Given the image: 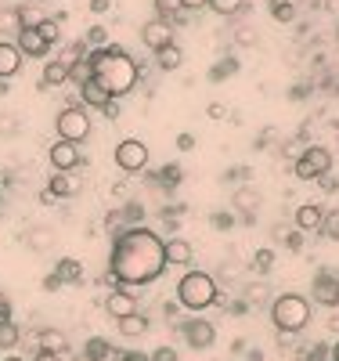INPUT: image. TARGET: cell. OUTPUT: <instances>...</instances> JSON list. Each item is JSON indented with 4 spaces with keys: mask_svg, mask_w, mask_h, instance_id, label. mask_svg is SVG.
Listing matches in <instances>:
<instances>
[{
    "mask_svg": "<svg viewBox=\"0 0 339 361\" xmlns=\"http://www.w3.org/2000/svg\"><path fill=\"white\" fill-rule=\"evenodd\" d=\"M109 271L116 286H152L166 271L163 238L152 228H127L112 238Z\"/></svg>",
    "mask_w": 339,
    "mask_h": 361,
    "instance_id": "1",
    "label": "cell"
},
{
    "mask_svg": "<svg viewBox=\"0 0 339 361\" xmlns=\"http://www.w3.org/2000/svg\"><path fill=\"white\" fill-rule=\"evenodd\" d=\"M90 58V69H94V80L109 90L112 98H123V94H130V90L137 87L141 80V69L137 62L123 51L119 44H105V47H94L87 54Z\"/></svg>",
    "mask_w": 339,
    "mask_h": 361,
    "instance_id": "2",
    "label": "cell"
},
{
    "mask_svg": "<svg viewBox=\"0 0 339 361\" xmlns=\"http://www.w3.org/2000/svg\"><path fill=\"white\" fill-rule=\"evenodd\" d=\"M221 300V286L213 275L206 271H184L180 282H177V304L188 307V311H206L209 304Z\"/></svg>",
    "mask_w": 339,
    "mask_h": 361,
    "instance_id": "3",
    "label": "cell"
},
{
    "mask_svg": "<svg viewBox=\"0 0 339 361\" xmlns=\"http://www.w3.org/2000/svg\"><path fill=\"white\" fill-rule=\"evenodd\" d=\"M271 322L278 333H300V329H307V322H311V304L300 296V293H282L271 300Z\"/></svg>",
    "mask_w": 339,
    "mask_h": 361,
    "instance_id": "4",
    "label": "cell"
},
{
    "mask_svg": "<svg viewBox=\"0 0 339 361\" xmlns=\"http://www.w3.org/2000/svg\"><path fill=\"white\" fill-rule=\"evenodd\" d=\"M54 130H58V137L83 145V141L90 137V116H87V109L76 105V102L66 105V109L58 112V119H54Z\"/></svg>",
    "mask_w": 339,
    "mask_h": 361,
    "instance_id": "5",
    "label": "cell"
},
{
    "mask_svg": "<svg viewBox=\"0 0 339 361\" xmlns=\"http://www.w3.org/2000/svg\"><path fill=\"white\" fill-rule=\"evenodd\" d=\"M332 170V152L325 145H307L303 148V156L292 163V173L300 177V180H318L321 173H328Z\"/></svg>",
    "mask_w": 339,
    "mask_h": 361,
    "instance_id": "6",
    "label": "cell"
},
{
    "mask_svg": "<svg viewBox=\"0 0 339 361\" xmlns=\"http://www.w3.org/2000/svg\"><path fill=\"white\" fill-rule=\"evenodd\" d=\"M116 166L123 173H141L148 166V145L141 137H123L116 145Z\"/></svg>",
    "mask_w": 339,
    "mask_h": 361,
    "instance_id": "7",
    "label": "cell"
},
{
    "mask_svg": "<svg viewBox=\"0 0 339 361\" xmlns=\"http://www.w3.org/2000/svg\"><path fill=\"white\" fill-rule=\"evenodd\" d=\"M180 336L192 350H209L213 340H217V329H213V322H206V318H188V322H180Z\"/></svg>",
    "mask_w": 339,
    "mask_h": 361,
    "instance_id": "8",
    "label": "cell"
},
{
    "mask_svg": "<svg viewBox=\"0 0 339 361\" xmlns=\"http://www.w3.org/2000/svg\"><path fill=\"white\" fill-rule=\"evenodd\" d=\"M311 296H314V304H321V307H339V275H332V271H318V279L311 282Z\"/></svg>",
    "mask_w": 339,
    "mask_h": 361,
    "instance_id": "9",
    "label": "cell"
},
{
    "mask_svg": "<svg viewBox=\"0 0 339 361\" xmlns=\"http://www.w3.org/2000/svg\"><path fill=\"white\" fill-rule=\"evenodd\" d=\"M47 159H51V166L54 170H76L80 166V145L76 141H66V137H58L51 148H47Z\"/></svg>",
    "mask_w": 339,
    "mask_h": 361,
    "instance_id": "10",
    "label": "cell"
},
{
    "mask_svg": "<svg viewBox=\"0 0 339 361\" xmlns=\"http://www.w3.org/2000/svg\"><path fill=\"white\" fill-rule=\"evenodd\" d=\"M141 44H144L148 51H159V47L173 44V25H170L166 18H152V22H144V25H141Z\"/></svg>",
    "mask_w": 339,
    "mask_h": 361,
    "instance_id": "11",
    "label": "cell"
},
{
    "mask_svg": "<svg viewBox=\"0 0 339 361\" xmlns=\"http://www.w3.org/2000/svg\"><path fill=\"white\" fill-rule=\"evenodd\" d=\"M15 44L25 58H47V51H51V44L40 37V29H29V25H22L15 33Z\"/></svg>",
    "mask_w": 339,
    "mask_h": 361,
    "instance_id": "12",
    "label": "cell"
},
{
    "mask_svg": "<svg viewBox=\"0 0 339 361\" xmlns=\"http://www.w3.org/2000/svg\"><path fill=\"white\" fill-rule=\"evenodd\" d=\"M22 51L15 40H0V80H11L18 69H22Z\"/></svg>",
    "mask_w": 339,
    "mask_h": 361,
    "instance_id": "13",
    "label": "cell"
},
{
    "mask_svg": "<svg viewBox=\"0 0 339 361\" xmlns=\"http://www.w3.org/2000/svg\"><path fill=\"white\" fill-rule=\"evenodd\" d=\"M163 253H166V267H188L192 264V243H184L177 235L163 243Z\"/></svg>",
    "mask_w": 339,
    "mask_h": 361,
    "instance_id": "14",
    "label": "cell"
},
{
    "mask_svg": "<svg viewBox=\"0 0 339 361\" xmlns=\"http://www.w3.org/2000/svg\"><path fill=\"white\" fill-rule=\"evenodd\" d=\"M321 221H325V209H321V206H314V202H307V206H300V209H296L292 228H300L303 235H307V231H321Z\"/></svg>",
    "mask_w": 339,
    "mask_h": 361,
    "instance_id": "15",
    "label": "cell"
},
{
    "mask_svg": "<svg viewBox=\"0 0 339 361\" xmlns=\"http://www.w3.org/2000/svg\"><path fill=\"white\" fill-rule=\"evenodd\" d=\"M105 311H109L112 318H127V314H134V311H137L134 293H127V289H112V293L105 296Z\"/></svg>",
    "mask_w": 339,
    "mask_h": 361,
    "instance_id": "16",
    "label": "cell"
},
{
    "mask_svg": "<svg viewBox=\"0 0 339 361\" xmlns=\"http://www.w3.org/2000/svg\"><path fill=\"white\" fill-rule=\"evenodd\" d=\"M217 286H228V289H235V286H242V279H245V264L242 260H235V257H228V260H221V267H217Z\"/></svg>",
    "mask_w": 339,
    "mask_h": 361,
    "instance_id": "17",
    "label": "cell"
},
{
    "mask_svg": "<svg viewBox=\"0 0 339 361\" xmlns=\"http://www.w3.org/2000/svg\"><path fill=\"white\" fill-rule=\"evenodd\" d=\"M109 98H112V94H109V90H105L98 80H87V83L80 87V102H83V105H90V109H105V105H109Z\"/></svg>",
    "mask_w": 339,
    "mask_h": 361,
    "instance_id": "18",
    "label": "cell"
},
{
    "mask_svg": "<svg viewBox=\"0 0 339 361\" xmlns=\"http://www.w3.org/2000/svg\"><path fill=\"white\" fill-rule=\"evenodd\" d=\"M116 325H119V336H127V340H137V336L148 333V318L141 311H134L127 318H116Z\"/></svg>",
    "mask_w": 339,
    "mask_h": 361,
    "instance_id": "19",
    "label": "cell"
},
{
    "mask_svg": "<svg viewBox=\"0 0 339 361\" xmlns=\"http://www.w3.org/2000/svg\"><path fill=\"white\" fill-rule=\"evenodd\" d=\"M76 180L69 177V170H54V177L47 180V192L54 195V199H69V195H76Z\"/></svg>",
    "mask_w": 339,
    "mask_h": 361,
    "instance_id": "20",
    "label": "cell"
},
{
    "mask_svg": "<svg viewBox=\"0 0 339 361\" xmlns=\"http://www.w3.org/2000/svg\"><path fill=\"white\" fill-rule=\"evenodd\" d=\"M156 66H159L163 73H173V69H180V66H184V51H180L177 44H166V47H159V51H156Z\"/></svg>",
    "mask_w": 339,
    "mask_h": 361,
    "instance_id": "21",
    "label": "cell"
},
{
    "mask_svg": "<svg viewBox=\"0 0 339 361\" xmlns=\"http://www.w3.org/2000/svg\"><path fill=\"white\" fill-rule=\"evenodd\" d=\"M37 343H40V350H54V354H66V350H69L66 333H58V329H40Z\"/></svg>",
    "mask_w": 339,
    "mask_h": 361,
    "instance_id": "22",
    "label": "cell"
},
{
    "mask_svg": "<svg viewBox=\"0 0 339 361\" xmlns=\"http://www.w3.org/2000/svg\"><path fill=\"white\" fill-rule=\"evenodd\" d=\"M25 246H29V250H37V253H40V250H51V246H54V231L44 228V224L29 228V231H25Z\"/></svg>",
    "mask_w": 339,
    "mask_h": 361,
    "instance_id": "23",
    "label": "cell"
},
{
    "mask_svg": "<svg viewBox=\"0 0 339 361\" xmlns=\"http://www.w3.org/2000/svg\"><path fill=\"white\" fill-rule=\"evenodd\" d=\"M40 83H44V87H61V83H69V66L61 62V58H58V62H47Z\"/></svg>",
    "mask_w": 339,
    "mask_h": 361,
    "instance_id": "24",
    "label": "cell"
},
{
    "mask_svg": "<svg viewBox=\"0 0 339 361\" xmlns=\"http://www.w3.org/2000/svg\"><path fill=\"white\" fill-rule=\"evenodd\" d=\"M54 271H58V279H61V282H73V286H76V282H83V264H80V260H73V257H61Z\"/></svg>",
    "mask_w": 339,
    "mask_h": 361,
    "instance_id": "25",
    "label": "cell"
},
{
    "mask_svg": "<svg viewBox=\"0 0 339 361\" xmlns=\"http://www.w3.org/2000/svg\"><path fill=\"white\" fill-rule=\"evenodd\" d=\"M245 304H249V311L253 307H271V289L264 282H249L245 286Z\"/></svg>",
    "mask_w": 339,
    "mask_h": 361,
    "instance_id": "26",
    "label": "cell"
},
{
    "mask_svg": "<svg viewBox=\"0 0 339 361\" xmlns=\"http://www.w3.org/2000/svg\"><path fill=\"white\" fill-rule=\"evenodd\" d=\"M18 29H22V22H18V8H0V37L11 40Z\"/></svg>",
    "mask_w": 339,
    "mask_h": 361,
    "instance_id": "27",
    "label": "cell"
},
{
    "mask_svg": "<svg viewBox=\"0 0 339 361\" xmlns=\"http://www.w3.org/2000/svg\"><path fill=\"white\" fill-rule=\"evenodd\" d=\"M87 80H94V69H90V58H76V62L69 66V83L83 87Z\"/></svg>",
    "mask_w": 339,
    "mask_h": 361,
    "instance_id": "28",
    "label": "cell"
},
{
    "mask_svg": "<svg viewBox=\"0 0 339 361\" xmlns=\"http://www.w3.org/2000/svg\"><path fill=\"white\" fill-rule=\"evenodd\" d=\"M22 343V333L15 322H0V350H15Z\"/></svg>",
    "mask_w": 339,
    "mask_h": 361,
    "instance_id": "29",
    "label": "cell"
},
{
    "mask_svg": "<svg viewBox=\"0 0 339 361\" xmlns=\"http://www.w3.org/2000/svg\"><path fill=\"white\" fill-rule=\"evenodd\" d=\"M209 11H217L224 18H235L245 11V0H209Z\"/></svg>",
    "mask_w": 339,
    "mask_h": 361,
    "instance_id": "30",
    "label": "cell"
},
{
    "mask_svg": "<svg viewBox=\"0 0 339 361\" xmlns=\"http://www.w3.org/2000/svg\"><path fill=\"white\" fill-rule=\"evenodd\" d=\"M44 18H47V11H44V8H37V4H22V8H18V22H22V25H29V29H37Z\"/></svg>",
    "mask_w": 339,
    "mask_h": 361,
    "instance_id": "31",
    "label": "cell"
},
{
    "mask_svg": "<svg viewBox=\"0 0 339 361\" xmlns=\"http://www.w3.org/2000/svg\"><path fill=\"white\" fill-rule=\"evenodd\" d=\"M271 15H274V22H292L296 18V4L292 0H271Z\"/></svg>",
    "mask_w": 339,
    "mask_h": 361,
    "instance_id": "32",
    "label": "cell"
},
{
    "mask_svg": "<svg viewBox=\"0 0 339 361\" xmlns=\"http://www.w3.org/2000/svg\"><path fill=\"white\" fill-rule=\"evenodd\" d=\"M37 29H40V37H44L47 44H58V37H61V18H44Z\"/></svg>",
    "mask_w": 339,
    "mask_h": 361,
    "instance_id": "33",
    "label": "cell"
},
{
    "mask_svg": "<svg viewBox=\"0 0 339 361\" xmlns=\"http://www.w3.org/2000/svg\"><path fill=\"white\" fill-rule=\"evenodd\" d=\"M321 231L332 238V243H339V209H332V214H325L321 221Z\"/></svg>",
    "mask_w": 339,
    "mask_h": 361,
    "instance_id": "34",
    "label": "cell"
},
{
    "mask_svg": "<svg viewBox=\"0 0 339 361\" xmlns=\"http://www.w3.org/2000/svg\"><path fill=\"white\" fill-rule=\"evenodd\" d=\"M83 40H87L90 47H105V44H109V33H105V25H90Z\"/></svg>",
    "mask_w": 339,
    "mask_h": 361,
    "instance_id": "35",
    "label": "cell"
},
{
    "mask_svg": "<svg viewBox=\"0 0 339 361\" xmlns=\"http://www.w3.org/2000/svg\"><path fill=\"white\" fill-rule=\"evenodd\" d=\"M235 202H238L242 209H257V206H260V195H257L253 188H242V192L235 195Z\"/></svg>",
    "mask_w": 339,
    "mask_h": 361,
    "instance_id": "36",
    "label": "cell"
},
{
    "mask_svg": "<svg viewBox=\"0 0 339 361\" xmlns=\"http://www.w3.org/2000/svg\"><path fill=\"white\" fill-rule=\"evenodd\" d=\"M271 264H274V253L271 250H257V257L249 260L253 271H271Z\"/></svg>",
    "mask_w": 339,
    "mask_h": 361,
    "instance_id": "37",
    "label": "cell"
},
{
    "mask_svg": "<svg viewBox=\"0 0 339 361\" xmlns=\"http://www.w3.org/2000/svg\"><path fill=\"white\" fill-rule=\"evenodd\" d=\"M213 228L231 231V228H235V214H231V209H217V214H213Z\"/></svg>",
    "mask_w": 339,
    "mask_h": 361,
    "instance_id": "38",
    "label": "cell"
},
{
    "mask_svg": "<svg viewBox=\"0 0 339 361\" xmlns=\"http://www.w3.org/2000/svg\"><path fill=\"white\" fill-rule=\"evenodd\" d=\"M18 119L15 116H8V112H0V137H11V134H18Z\"/></svg>",
    "mask_w": 339,
    "mask_h": 361,
    "instance_id": "39",
    "label": "cell"
},
{
    "mask_svg": "<svg viewBox=\"0 0 339 361\" xmlns=\"http://www.w3.org/2000/svg\"><path fill=\"white\" fill-rule=\"evenodd\" d=\"M123 224H127V214H119V209H112V214L105 217V228H109L112 235H119V231H127V228H123Z\"/></svg>",
    "mask_w": 339,
    "mask_h": 361,
    "instance_id": "40",
    "label": "cell"
},
{
    "mask_svg": "<svg viewBox=\"0 0 339 361\" xmlns=\"http://www.w3.org/2000/svg\"><path fill=\"white\" fill-rule=\"evenodd\" d=\"M235 69H238V62H235V58H228V62H224V66H213V73H209V80H213V83H221V80H224L228 73H235Z\"/></svg>",
    "mask_w": 339,
    "mask_h": 361,
    "instance_id": "41",
    "label": "cell"
},
{
    "mask_svg": "<svg viewBox=\"0 0 339 361\" xmlns=\"http://www.w3.org/2000/svg\"><path fill=\"white\" fill-rule=\"evenodd\" d=\"M303 148H307V145H303V141H296V137H292V141H285V145H282V156H289V159H292V163H296V159H300V156H303Z\"/></svg>",
    "mask_w": 339,
    "mask_h": 361,
    "instance_id": "42",
    "label": "cell"
},
{
    "mask_svg": "<svg viewBox=\"0 0 339 361\" xmlns=\"http://www.w3.org/2000/svg\"><path fill=\"white\" fill-rule=\"evenodd\" d=\"M156 11L159 18H170L173 11H180V0H156Z\"/></svg>",
    "mask_w": 339,
    "mask_h": 361,
    "instance_id": "43",
    "label": "cell"
},
{
    "mask_svg": "<svg viewBox=\"0 0 339 361\" xmlns=\"http://www.w3.org/2000/svg\"><path fill=\"white\" fill-rule=\"evenodd\" d=\"M235 40H238V44H257V33H253L249 25H238V29H235Z\"/></svg>",
    "mask_w": 339,
    "mask_h": 361,
    "instance_id": "44",
    "label": "cell"
},
{
    "mask_svg": "<svg viewBox=\"0 0 339 361\" xmlns=\"http://www.w3.org/2000/svg\"><path fill=\"white\" fill-rule=\"evenodd\" d=\"M152 361H180V357H177V350H173V347H159L156 354H152Z\"/></svg>",
    "mask_w": 339,
    "mask_h": 361,
    "instance_id": "45",
    "label": "cell"
},
{
    "mask_svg": "<svg viewBox=\"0 0 339 361\" xmlns=\"http://www.w3.org/2000/svg\"><path fill=\"white\" fill-rule=\"evenodd\" d=\"M318 185H321L325 192H335V188H339V177H332V170H328V173L318 177Z\"/></svg>",
    "mask_w": 339,
    "mask_h": 361,
    "instance_id": "46",
    "label": "cell"
},
{
    "mask_svg": "<svg viewBox=\"0 0 339 361\" xmlns=\"http://www.w3.org/2000/svg\"><path fill=\"white\" fill-rule=\"evenodd\" d=\"M180 8L195 15V11H202V8H209V0H180Z\"/></svg>",
    "mask_w": 339,
    "mask_h": 361,
    "instance_id": "47",
    "label": "cell"
},
{
    "mask_svg": "<svg viewBox=\"0 0 339 361\" xmlns=\"http://www.w3.org/2000/svg\"><path fill=\"white\" fill-rule=\"evenodd\" d=\"M61 286H66V282L58 279V271H51V275L44 279V289H47V293H54V289H61Z\"/></svg>",
    "mask_w": 339,
    "mask_h": 361,
    "instance_id": "48",
    "label": "cell"
},
{
    "mask_svg": "<svg viewBox=\"0 0 339 361\" xmlns=\"http://www.w3.org/2000/svg\"><path fill=\"white\" fill-rule=\"evenodd\" d=\"M177 148H180V152H188V148H195V137L192 134H177Z\"/></svg>",
    "mask_w": 339,
    "mask_h": 361,
    "instance_id": "49",
    "label": "cell"
},
{
    "mask_svg": "<svg viewBox=\"0 0 339 361\" xmlns=\"http://www.w3.org/2000/svg\"><path fill=\"white\" fill-rule=\"evenodd\" d=\"M285 246H289V250H300V246H303V231H300V228L285 238Z\"/></svg>",
    "mask_w": 339,
    "mask_h": 361,
    "instance_id": "50",
    "label": "cell"
},
{
    "mask_svg": "<svg viewBox=\"0 0 339 361\" xmlns=\"http://www.w3.org/2000/svg\"><path fill=\"white\" fill-rule=\"evenodd\" d=\"M101 112H105V119H119V102H116V98H109V105H105Z\"/></svg>",
    "mask_w": 339,
    "mask_h": 361,
    "instance_id": "51",
    "label": "cell"
},
{
    "mask_svg": "<svg viewBox=\"0 0 339 361\" xmlns=\"http://www.w3.org/2000/svg\"><path fill=\"white\" fill-rule=\"evenodd\" d=\"M112 8V0H90V11H94V15H105Z\"/></svg>",
    "mask_w": 339,
    "mask_h": 361,
    "instance_id": "52",
    "label": "cell"
},
{
    "mask_svg": "<svg viewBox=\"0 0 339 361\" xmlns=\"http://www.w3.org/2000/svg\"><path fill=\"white\" fill-rule=\"evenodd\" d=\"M33 361H61V354H54V350H37Z\"/></svg>",
    "mask_w": 339,
    "mask_h": 361,
    "instance_id": "53",
    "label": "cell"
},
{
    "mask_svg": "<svg viewBox=\"0 0 339 361\" xmlns=\"http://www.w3.org/2000/svg\"><path fill=\"white\" fill-rule=\"evenodd\" d=\"M209 116H213V119H221V116H224V105L213 102V105H209Z\"/></svg>",
    "mask_w": 339,
    "mask_h": 361,
    "instance_id": "54",
    "label": "cell"
},
{
    "mask_svg": "<svg viewBox=\"0 0 339 361\" xmlns=\"http://www.w3.org/2000/svg\"><path fill=\"white\" fill-rule=\"evenodd\" d=\"M123 361H152V357H144V354L134 350V354H123Z\"/></svg>",
    "mask_w": 339,
    "mask_h": 361,
    "instance_id": "55",
    "label": "cell"
},
{
    "mask_svg": "<svg viewBox=\"0 0 339 361\" xmlns=\"http://www.w3.org/2000/svg\"><path fill=\"white\" fill-rule=\"evenodd\" d=\"M4 307H11V304H8V296H4V293H0V311H4Z\"/></svg>",
    "mask_w": 339,
    "mask_h": 361,
    "instance_id": "56",
    "label": "cell"
},
{
    "mask_svg": "<svg viewBox=\"0 0 339 361\" xmlns=\"http://www.w3.org/2000/svg\"><path fill=\"white\" fill-rule=\"evenodd\" d=\"M332 361H339V343H335V347H332Z\"/></svg>",
    "mask_w": 339,
    "mask_h": 361,
    "instance_id": "57",
    "label": "cell"
},
{
    "mask_svg": "<svg viewBox=\"0 0 339 361\" xmlns=\"http://www.w3.org/2000/svg\"><path fill=\"white\" fill-rule=\"evenodd\" d=\"M4 361H25V357H18V354H8V357H4Z\"/></svg>",
    "mask_w": 339,
    "mask_h": 361,
    "instance_id": "58",
    "label": "cell"
},
{
    "mask_svg": "<svg viewBox=\"0 0 339 361\" xmlns=\"http://www.w3.org/2000/svg\"><path fill=\"white\" fill-rule=\"evenodd\" d=\"M249 361H260V354H253V357H249Z\"/></svg>",
    "mask_w": 339,
    "mask_h": 361,
    "instance_id": "59",
    "label": "cell"
}]
</instances>
